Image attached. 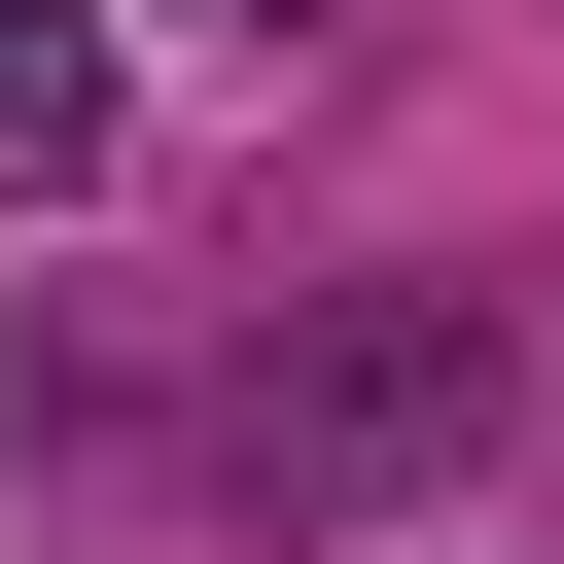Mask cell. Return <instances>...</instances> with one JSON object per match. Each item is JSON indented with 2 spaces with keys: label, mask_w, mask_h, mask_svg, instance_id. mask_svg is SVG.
<instances>
[{
  "label": "cell",
  "mask_w": 564,
  "mask_h": 564,
  "mask_svg": "<svg viewBox=\"0 0 564 564\" xmlns=\"http://www.w3.org/2000/svg\"><path fill=\"white\" fill-rule=\"evenodd\" d=\"M106 141H141V70H106V35H70V0H0V212H70V176H106Z\"/></svg>",
  "instance_id": "2"
},
{
  "label": "cell",
  "mask_w": 564,
  "mask_h": 564,
  "mask_svg": "<svg viewBox=\"0 0 564 564\" xmlns=\"http://www.w3.org/2000/svg\"><path fill=\"white\" fill-rule=\"evenodd\" d=\"M494 423H529V282H317L212 388V458L282 529H423V494H494Z\"/></svg>",
  "instance_id": "1"
}]
</instances>
